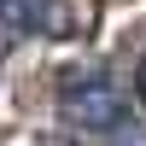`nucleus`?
Instances as JSON below:
<instances>
[{
    "label": "nucleus",
    "mask_w": 146,
    "mask_h": 146,
    "mask_svg": "<svg viewBox=\"0 0 146 146\" xmlns=\"http://www.w3.org/2000/svg\"><path fill=\"white\" fill-rule=\"evenodd\" d=\"M129 111H135V100L111 70H88L58 88V117L82 135H117V129H129Z\"/></svg>",
    "instance_id": "obj_1"
},
{
    "label": "nucleus",
    "mask_w": 146,
    "mask_h": 146,
    "mask_svg": "<svg viewBox=\"0 0 146 146\" xmlns=\"http://www.w3.org/2000/svg\"><path fill=\"white\" fill-rule=\"evenodd\" d=\"M29 6H35V0H0V29L18 35L23 23H29Z\"/></svg>",
    "instance_id": "obj_2"
}]
</instances>
